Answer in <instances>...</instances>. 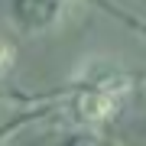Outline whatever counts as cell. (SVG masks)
<instances>
[{
  "instance_id": "obj_2",
  "label": "cell",
  "mask_w": 146,
  "mask_h": 146,
  "mask_svg": "<svg viewBox=\"0 0 146 146\" xmlns=\"http://www.w3.org/2000/svg\"><path fill=\"white\" fill-rule=\"evenodd\" d=\"M13 58H16V55H13V46L0 36V78H3V75L13 68Z\"/></svg>"
},
{
  "instance_id": "obj_1",
  "label": "cell",
  "mask_w": 146,
  "mask_h": 146,
  "mask_svg": "<svg viewBox=\"0 0 146 146\" xmlns=\"http://www.w3.org/2000/svg\"><path fill=\"white\" fill-rule=\"evenodd\" d=\"M72 0H7L10 23L23 36H42L65 20Z\"/></svg>"
}]
</instances>
